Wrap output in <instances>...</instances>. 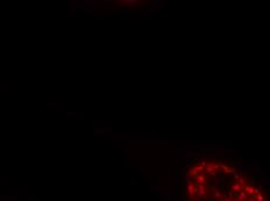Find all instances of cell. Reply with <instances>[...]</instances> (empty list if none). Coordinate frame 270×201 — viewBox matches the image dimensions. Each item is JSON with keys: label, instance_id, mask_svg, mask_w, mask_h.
<instances>
[{"label": "cell", "instance_id": "6da1fadb", "mask_svg": "<svg viewBox=\"0 0 270 201\" xmlns=\"http://www.w3.org/2000/svg\"><path fill=\"white\" fill-rule=\"evenodd\" d=\"M187 201H267L244 175L227 164L201 162L186 175Z\"/></svg>", "mask_w": 270, "mask_h": 201}]
</instances>
